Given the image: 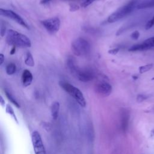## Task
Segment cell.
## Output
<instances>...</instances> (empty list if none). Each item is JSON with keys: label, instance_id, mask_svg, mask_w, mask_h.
I'll list each match as a JSON object with an SVG mask.
<instances>
[{"label": "cell", "instance_id": "4316f807", "mask_svg": "<svg viewBox=\"0 0 154 154\" xmlns=\"http://www.w3.org/2000/svg\"><path fill=\"white\" fill-rule=\"evenodd\" d=\"M5 58H4V55L2 54H0V65H2L3 63L4 62Z\"/></svg>", "mask_w": 154, "mask_h": 154}, {"label": "cell", "instance_id": "d4e9b609", "mask_svg": "<svg viewBox=\"0 0 154 154\" xmlns=\"http://www.w3.org/2000/svg\"><path fill=\"white\" fill-rule=\"evenodd\" d=\"M79 8V6L77 5L76 4H71L70 5V11H77L78 10Z\"/></svg>", "mask_w": 154, "mask_h": 154}, {"label": "cell", "instance_id": "5b68a950", "mask_svg": "<svg viewBox=\"0 0 154 154\" xmlns=\"http://www.w3.org/2000/svg\"><path fill=\"white\" fill-rule=\"evenodd\" d=\"M71 50L77 56H85L90 54L91 45L88 40L82 37H78L71 43Z\"/></svg>", "mask_w": 154, "mask_h": 154}, {"label": "cell", "instance_id": "484cf974", "mask_svg": "<svg viewBox=\"0 0 154 154\" xmlns=\"http://www.w3.org/2000/svg\"><path fill=\"white\" fill-rule=\"evenodd\" d=\"M5 31H6V29H5V27L4 26H1V35L2 37H3L5 34Z\"/></svg>", "mask_w": 154, "mask_h": 154}, {"label": "cell", "instance_id": "52a82bcc", "mask_svg": "<svg viewBox=\"0 0 154 154\" xmlns=\"http://www.w3.org/2000/svg\"><path fill=\"white\" fill-rule=\"evenodd\" d=\"M31 141L35 154H46L40 133L34 131L31 134Z\"/></svg>", "mask_w": 154, "mask_h": 154}, {"label": "cell", "instance_id": "603a6c76", "mask_svg": "<svg viewBox=\"0 0 154 154\" xmlns=\"http://www.w3.org/2000/svg\"><path fill=\"white\" fill-rule=\"evenodd\" d=\"M147 96L146 95H144V94H138L137 97V100L138 102H141L143 101H144V100L147 99Z\"/></svg>", "mask_w": 154, "mask_h": 154}, {"label": "cell", "instance_id": "3957f363", "mask_svg": "<svg viewBox=\"0 0 154 154\" xmlns=\"http://www.w3.org/2000/svg\"><path fill=\"white\" fill-rule=\"evenodd\" d=\"M59 85L61 88H63L69 95H70L80 106L82 107H85L86 106V101L85 97L79 88L64 81H60Z\"/></svg>", "mask_w": 154, "mask_h": 154}, {"label": "cell", "instance_id": "f546056e", "mask_svg": "<svg viewBox=\"0 0 154 154\" xmlns=\"http://www.w3.org/2000/svg\"><path fill=\"white\" fill-rule=\"evenodd\" d=\"M0 103H1V105L2 106H4V104H5V101H4V99H3V97H2V96H1Z\"/></svg>", "mask_w": 154, "mask_h": 154}, {"label": "cell", "instance_id": "ba28073f", "mask_svg": "<svg viewBox=\"0 0 154 154\" xmlns=\"http://www.w3.org/2000/svg\"><path fill=\"white\" fill-rule=\"evenodd\" d=\"M0 10H1V12H0L1 15L7 17L8 18H10L11 20L15 21L18 24L22 26L23 27H24L26 29H29V26L26 23V22L23 20V19L21 16H20L16 12H14L11 10L3 9V8H1Z\"/></svg>", "mask_w": 154, "mask_h": 154}, {"label": "cell", "instance_id": "4dcf8cb0", "mask_svg": "<svg viewBox=\"0 0 154 154\" xmlns=\"http://www.w3.org/2000/svg\"><path fill=\"white\" fill-rule=\"evenodd\" d=\"M151 79H152V80H154V77H153V78H152Z\"/></svg>", "mask_w": 154, "mask_h": 154}, {"label": "cell", "instance_id": "cb8c5ba5", "mask_svg": "<svg viewBox=\"0 0 154 154\" xmlns=\"http://www.w3.org/2000/svg\"><path fill=\"white\" fill-rule=\"evenodd\" d=\"M119 50H120V49L119 48H112V49L108 50V54H111V55H116L119 52Z\"/></svg>", "mask_w": 154, "mask_h": 154}, {"label": "cell", "instance_id": "44dd1931", "mask_svg": "<svg viewBox=\"0 0 154 154\" xmlns=\"http://www.w3.org/2000/svg\"><path fill=\"white\" fill-rule=\"evenodd\" d=\"M95 0H84L81 4V7L83 8H86L91 4H92Z\"/></svg>", "mask_w": 154, "mask_h": 154}, {"label": "cell", "instance_id": "1f68e13d", "mask_svg": "<svg viewBox=\"0 0 154 154\" xmlns=\"http://www.w3.org/2000/svg\"><path fill=\"white\" fill-rule=\"evenodd\" d=\"M152 132H153V134H154V130H153V131H152Z\"/></svg>", "mask_w": 154, "mask_h": 154}, {"label": "cell", "instance_id": "d6986e66", "mask_svg": "<svg viewBox=\"0 0 154 154\" xmlns=\"http://www.w3.org/2000/svg\"><path fill=\"white\" fill-rule=\"evenodd\" d=\"M128 120H129V116L127 112H125L123 117V120H122V128L124 131H126L128 127Z\"/></svg>", "mask_w": 154, "mask_h": 154}, {"label": "cell", "instance_id": "83f0119b", "mask_svg": "<svg viewBox=\"0 0 154 154\" xmlns=\"http://www.w3.org/2000/svg\"><path fill=\"white\" fill-rule=\"evenodd\" d=\"M51 1V0H40V4L42 5H45V4H48Z\"/></svg>", "mask_w": 154, "mask_h": 154}, {"label": "cell", "instance_id": "f1b7e54d", "mask_svg": "<svg viewBox=\"0 0 154 154\" xmlns=\"http://www.w3.org/2000/svg\"><path fill=\"white\" fill-rule=\"evenodd\" d=\"M16 47H15V46H13L12 47V48H11V51L10 52V55H13V54H15V52H16Z\"/></svg>", "mask_w": 154, "mask_h": 154}, {"label": "cell", "instance_id": "ffe728a7", "mask_svg": "<svg viewBox=\"0 0 154 154\" xmlns=\"http://www.w3.org/2000/svg\"><path fill=\"white\" fill-rule=\"evenodd\" d=\"M153 26H154V16L146 23L145 25V29L148 30L150 29L152 27H153Z\"/></svg>", "mask_w": 154, "mask_h": 154}, {"label": "cell", "instance_id": "7402d4cb", "mask_svg": "<svg viewBox=\"0 0 154 154\" xmlns=\"http://www.w3.org/2000/svg\"><path fill=\"white\" fill-rule=\"evenodd\" d=\"M140 32H139V31H134L131 34V38H132L133 40H138V38H139V37H140Z\"/></svg>", "mask_w": 154, "mask_h": 154}, {"label": "cell", "instance_id": "8992f818", "mask_svg": "<svg viewBox=\"0 0 154 154\" xmlns=\"http://www.w3.org/2000/svg\"><path fill=\"white\" fill-rule=\"evenodd\" d=\"M42 25L51 34H55L58 32L60 28V20L58 17H53L44 19L40 21Z\"/></svg>", "mask_w": 154, "mask_h": 154}, {"label": "cell", "instance_id": "e0dca14e", "mask_svg": "<svg viewBox=\"0 0 154 154\" xmlns=\"http://www.w3.org/2000/svg\"><path fill=\"white\" fill-rule=\"evenodd\" d=\"M153 64L152 63H149V64H147L141 66L139 67V68H138L139 73L140 74L146 73V72L149 71L150 70H151L153 68Z\"/></svg>", "mask_w": 154, "mask_h": 154}, {"label": "cell", "instance_id": "7a4b0ae2", "mask_svg": "<svg viewBox=\"0 0 154 154\" xmlns=\"http://www.w3.org/2000/svg\"><path fill=\"white\" fill-rule=\"evenodd\" d=\"M6 42L8 45L18 48H25L31 46V40L26 35L12 29L7 31Z\"/></svg>", "mask_w": 154, "mask_h": 154}, {"label": "cell", "instance_id": "30bf717a", "mask_svg": "<svg viewBox=\"0 0 154 154\" xmlns=\"http://www.w3.org/2000/svg\"><path fill=\"white\" fill-rule=\"evenodd\" d=\"M96 91L102 96H109L112 91V86L107 82L103 81L96 84Z\"/></svg>", "mask_w": 154, "mask_h": 154}, {"label": "cell", "instance_id": "4fadbf2b", "mask_svg": "<svg viewBox=\"0 0 154 154\" xmlns=\"http://www.w3.org/2000/svg\"><path fill=\"white\" fill-rule=\"evenodd\" d=\"M136 7L138 10L153 8L154 7V0H147L143 1L138 4Z\"/></svg>", "mask_w": 154, "mask_h": 154}, {"label": "cell", "instance_id": "2e32d148", "mask_svg": "<svg viewBox=\"0 0 154 154\" xmlns=\"http://www.w3.org/2000/svg\"><path fill=\"white\" fill-rule=\"evenodd\" d=\"M5 71H6L7 74L8 75H12L16 73V64L14 63H11L10 64H8L6 66Z\"/></svg>", "mask_w": 154, "mask_h": 154}, {"label": "cell", "instance_id": "8fae6325", "mask_svg": "<svg viewBox=\"0 0 154 154\" xmlns=\"http://www.w3.org/2000/svg\"><path fill=\"white\" fill-rule=\"evenodd\" d=\"M33 79V76L31 72L28 69L23 71L22 74V82L24 87H28L31 85Z\"/></svg>", "mask_w": 154, "mask_h": 154}, {"label": "cell", "instance_id": "6da1fadb", "mask_svg": "<svg viewBox=\"0 0 154 154\" xmlns=\"http://www.w3.org/2000/svg\"><path fill=\"white\" fill-rule=\"evenodd\" d=\"M66 65L71 74L81 82H87L91 81L95 77V74L91 70L80 68L76 64L73 58H68Z\"/></svg>", "mask_w": 154, "mask_h": 154}, {"label": "cell", "instance_id": "9a60e30c", "mask_svg": "<svg viewBox=\"0 0 154 154\" xmlns=\"http://www.w3.org/2000/svg\"><path fill=\"white\" fill-rule=\"evenodd\" d=\"M4 92H5V96H6L7 98L15 106H16L17 108H19V107H20V105H19V103H18V102L16 100V99L13 97V96L8 91H7V90H4Z\"/></svg>", "mask_w": 154, "mask_h": 154}, {"label": "cell", "instance_id": "ac0fdd59", "mask_svg": "<svg viewBox=\"0 0 154 154\" xmlns=\"http://www.w3.org/2000/svg\"><path fill=\"white\" fill-rule=\"evenodd\" d=\"M5 110H6L7 113H8L9 115H10V116L14 119V120L17 123H18L17 119V117H16V114H15V113H14V111L13 108L11 107V106L9 104H7V105H6Z\"/></svg>", "mask_w": 154, "mask_h": 154}, {"label": "cell", "instance_id": "5bb4252c", "mask_svg": "<svg viewBox=\"0 0 154 154\" xmlns=\"http://www.w3.org/2000/svg\"><path fill=\"white\" fill-rule=\"evenodd\" d=\"M25 64L29 67H33L35 64L33 57L30 52H28L26 55V58L25 59Z\"/></svg>", "mask_w": 154, "mask_h": 154}, {"label": "cell", "instance_id": "9c48e42d", "mask_svg": "<svg viewBox=\"0 0 154 154\" xmlns=\"http://www.w3.org/2000/svg\"><path fill=\"white\" fill-rule=\"evenodd\" d=\"M154 47V37H152L147 38L143 42L134 45L129 48L130 52H137L142 51L150 49Z\"/></svg>", "mask_w": 154, "mask_h": 154}, {"label": "cell", "instance_id": "7c38bea8", "mask_svg": "<svg viewBox=\"0 0 154 154\" xmlns=\"http://www.w3.org/2000/svg\"><path fill=\"white\" fill-rule=\"evenodd\" d=\"M60 103L58 102H54L51 107V116L54 120H57L58 116L59 110H60Z\"/></svg>", "mask_w": 154, "mask_h": 154}, {"label": "cell", "instance_id": "277c9868", "mask_svg": "<svg viewBox=\"0 0 154 154\" xmlns=\"http://www.w3.org/2000/svg\"><path fill=\"white\" fill-rule=\"evenodd\" d=\"M137 1L132 0L112 13L107 19L108 23H114L129 14L135 8Z\"/></svg>", "mask_w": 154, "mask_h": 154}]
</instances>
